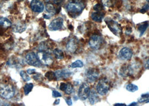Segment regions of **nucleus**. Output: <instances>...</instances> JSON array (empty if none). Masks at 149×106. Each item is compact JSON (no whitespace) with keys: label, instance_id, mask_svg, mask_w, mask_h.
Segmentation results:
<instances>
[{"label":"nucleus","instance_id":"obj_38","mask_svg":"<svg viewBox=\"0 0 149 106\" xmlns=\"http://www.w3.org/2000/svg\"><path fill=\"white\" fill-rule=\"evenodd\" d=\"M115 106H126L125 104H123V103H117L115 104Z\"/></svg>","mask_w":149,"mask_h":106},{"label":"nucleus","instance_id":"obj_7","mask_svg":"<svg viewBox=\"0 0 149 106\" xmlns=\"http://www.w3.org/2000/svg\"><path fill=\"white\" fill-rule=\"evenodd\" d=\"M103 44L102 37L97 34L93 35L90 37L89 41V45L90 47L94 50H98Z\"/></svg>","mask_w":149,"mask_h":106},{"label":"nucleus","instance_id":"obj_22","mask_svg":"<svg viewBox=\"0 0 149 106\" xmlns=\"http://www.w3.org/2000/svg\"><path fill=\"white\" fill-rule=\"evenodd\" d=\"M46 11L50 14L54 15L56 13V10L55 9L54 6L51 3H48L46 5Z\"/></svg>","mask_w":149,"mask_h":106},{"label":"nucleus","instance_id":"obj_5","mask_svg":"<svg viewBox=\"0 0 149 106\" xmlns=\"http://www.w3.org/2000/svg\"><path fill=\"white\" fill-rule=\"evenodd\" d=\"M105 22L110 30L116 36L121 35L122 33V29L121 25L112 18H106Z\"/></svg>","mask_w":149,"mask_h":106},{"label":"nucleus","instance_id":"obj_8","mask_svg":"<svg viewBox=\"0 0 149 106\" xmlns=\"http://www.w3.org/2000/svg\"><path fill=\"white\" fill-rule=\"evenodd\" d=\"M99 71L94 68H90L85 72V76L87 80L90 83L95 82L99 77Z\"/></svg>","mask_w":149,"mask_h":106},{"label":"nucleus","instance_id":"obj_3","mask_svg":"<svg viewBox=\"0 0 149 106\" xmlns=\"http://www.w3.org/2000/svg\"><path fill=\"white\" fill-rule=\"evenodd\" d=\"M15 89L10 84H2L0 86V96L6 99H9L14 97Z\"/></svg>","mask_w":149,"mask_h":106},{"label":"nucleus","instance_id":"obj_33","mask_svg":"<svg viewBox=\"0 0 149 106\" xmlns=\"http://www.w3.org/2000/svg\"><path fill=\"white\" fill-rule=\"evenodd\" d=\"M26 72L29 74H33L34 73H36V70L34 69H29L27 70Z\"/></svg>","mask_w":149,"mask_h":106},{"label":"nucleus","instance_id":"obj_23","mask_svg":"<svg viewBox=\"0 0 149 106\" xmlns=\"http://www.w3.org/2000/svg\"><path fill=\"white\" fill-rule=\"evenodd\" d=\"M33 86V83H27L25 85L24 87V91L25 95H28V94L32 91Z\"/></svg>","mask_w":149,"mask_h":106},{"label":"nucleus","instance_id":"obj_41","mask_svg":"<svg viewBox=\"0 0 149 106\" xmlns=\"http://www.w3.org/2000/svg\"><path fill=\"white\" fill-rule=\"evenodd\" d=\"M2 0H0V5H1V3H2Z\"/></svg>","mask_w":149,"mask_h":106},{"label":"nucleus","instance_id":"obj_14","mask_svg":"<svg viewBox=\"0 0 149 106\" xmlns=\"http://www.w3.org/2000/svg\"><path fill=\"white\" fill-rule=\"evenodd\" d=\"M78 48V40L76 38H72L67 43V50L70 53H75Z\"/></svg>","mask_w":149,"mask_h":106},{"label":"nucleus","instance_id":"obj_1","mask_svg":"<svg viewBox=\"0 0 149 106\" xmlns=\"http://www.w3.org/2000/svg\"><path fill=\"white\" fill-rule=\"evenodd\" d=\"M85 7L83 0H70L67 4L66 10L70 16L75 18L81 14Z\"/></svg>","mask_w":149,"mask_h":106},{"label":"nucleus","instance_id":"obj_28","mask_svg":"<svg viewBox=\"0 0 149 106\" xmlns=\"http://www.w3.org/2000/svg\"><path fill=\"white\" fill-rule=\"evenodd\" d=\"M45 76H46L49 80H52L54 79V78L56 79V75H55V73H53V72H52V71H48V72L46 74Z\"/></svg>","mask_w":149,"mask_h":106},{"label":"nucleus","instance_id":"obj_31","mask_svg":"<svg viewBox=\"0 0 149 106\" xmlns=\"http://www.w3.org/2000/svg\"><path fill=\"white\" fill-rule=\"evenodd\" d=\"M149 10V4H146L145 5H144L142 7V9L140 10V12L141 13H145L146 12L147 10Z\"/></svg>","mask_w":149,"mask_h":106},{"label":"nucleus","instance_id":"obj_39","mask_svg":"<svg viewBox=\"0 0 149 106\" xmlns=\"http://www.w3.org/2000/svg\"><path fill=\"white\" fill-rule=\"evenodd\" d=\"M136 105H137V103H135V102H133L130 105V106H136Z\"/></svg>","mask_w":149,"mask_h":106},{"label":"nucleus","instance_id":"obj_42","mask_svg":"<svg viewBox=\"0 0 149 106\" xmlns=\"http://www.w3.org/2000/svg\"><path fill=\"white\" fill-rule=\"evenodd\" d=\"M146 1H147L148 2H149V0H146Z\"/></svg>","mask_w":149,"mask_h":106},{"label":"nucleus","instance_id":"obj_27","mask_svg":"<svg viewBox=\"0 0 149 106\" xmlns=\"http://www.w3.org/2000/svg\"><path fill=\"white\" fill-rule=\"evenodd\" d=\"M64 92L67 94H71L74 92V87H73L72 85L70 83H67L66 89Z\"/></svg>","mask_w":149,"mask_h":106},{"label":"nucleus","instance_id":"obj_19","mask_svg":"<svg viewBox=\"0 0 149 106\" xmlns=\"http://www.w3.org/2000/svg\"><path fill=\"white\" fill-rule=\"evenodd\" d=\"M11 22L7 18H0V27L3 29H7L11 26Z\"/></svg>","mask_w":149,"mask_h":106},{"label":"nucleus","instance_id":"obj_18","mask_svg":"<svg viewBox=\"0 0 149 106\" xmlns=\"http://www.w3.org/2000/svg\"><path fill=\"white\" fill-rule=\"evenodd\" d=\"M13 27V30L16 33H22L25 31L26 28V25L24 23H22L21 22L15 23Z\"/></svg>","mask_w":149,"mask_h":106},{"label":"nucleus","instance_id":"obj_26","mask_svg":"<svg viewBox=\"0 0 149 106\" xmlns=\"http://www.w3.org/2000/svg\"><path fill=\"white\" fill-rule=\"evenodd\" d=\"M20 75L22 77L23 79L25 81V82H28L30 80V78L29 77V75L26 73L25 71H21L20 72Z\"/></svg>","mask_w":149,"mask_h":106},{"label":"nucleus","instance_id":"obj_13","mask_svg":"<svg viewBox=\"0 0 149 106\" xmlns=\"http://www.w3.org/2000/svg\"><path fill=\"white\" fill-rule=\"evenodd\" d=\"M30 7L34 12L40 13L44 10V5L39 0H33L30 3Z\"/></svg>","mask_w":149,"mask_h":106},{"label":"nucleus","instance_id":"obj_37","mask_svg":"<svg viewBox=\"0 0 149 106\" xmlns=\"http://www.w3.org/2000/svg\"><path fill=\"white\" fill-rule=\"evenodd\" d=\"M60 102V99H56V101L54 102V105H58L59 103Z\"/></svg>","mask_w":149,"mask_h":106},{"label":"nucleus","instance_id":"obj_11","mask_svg":"<svg viewBox=\"0 0 149 106\" xmlns=\"http://www.w3.org/2000/svg\"><path fill=\"white\" fill-rule=\"evenodd\" d=\"M64 25V20L62 18L54 19L50 24L48 29L50 31H57L62 28Z\"/></svg>","mask_w":149,"mask_h":106},{"label":"nucleus","instance_id":"obj_21","mask_svg":"<svg viewBox=\"0 0 149 106\" xmlns=\"http://www.w3.org/2000/svg\"><path fill=\"white\" fill-rule=\"evenodd\" d=\"M53 54L56 58L57 59H62L64 58V54L63 52L59 49H54L53 51Z\"/></svg>","mask_w":149,"mask_h":106},{"label":"nucleus","instance_id":"obj_17","mask_svg":"<svg viewBox=\"0 0 149 106\" xmlns=\"http://www.w3.org/2000/svg\"><path fill=\"white\" fill-rule=\"evenodd\" d=\"M104 13L102 11H96L91 14V18L95 22H100L104 18Z\"/></svg>","mask_w":149,"mask_h":106},{"label":"nucleus","instance_id":"obj_36","mask_svg":"<svg viewBox=\"0 0 149 106\" xmlns=\"http://www.w3.org/2000/svg\"><path fill=\"white\" fill-rule=\"evenodd\" d=\"M62 0H54V2L56 4H59L62 2Z\"/></svg>","mask_w":149,"mask_h":106},{"label":"nucleus","instance_id":"obj_32","mask_svg":"<svg viewBox=\"0 0 149 106\" xmlns=\"http://www.w3.org/2000/svg\"><path fill=\"white\" fill-rule=\"evenodd\" d=\"M67 86V83H61L60 87V90H62V91H65L66 90Z\"/></svg>","mask_w":149,"mask_h":106},{"label":"nucleus","instance_id":"obj_12","mask_svg":"<svg viewBox=\"0 0 149 106\" xmlns=\"http://www.w3.org/2000/svg\"><path fill=\"white\" fill-rule=\"evenodd\" d=\"M133 55L132 51L128 48H123L119 53V58L124 61H128L131 60Z\"/></svg>","mask_w":149,"mask_h":106},{"label":"nucleus","instance_id":"obj_20","mask_svg":"<svg viewBox=\"0 0 149 106\" xmlns=\"http://www.w3.org/2000/svg\"><path fill=\"white\" fill-rule=\"evenodd\" d=\"M148 26H149V23H148L146 22H144V23L139 25V26H138L137 29H138V31L140 33V36H141L145 33V32L146 31V30L148 29Z\"/></svg>","mask_w":149,"mask_h":106},{"label":"nucleus","instance_id":"obj_4","mask_svg":"<svg viewBox=\"0 0 149 106\" xmlns=\"http://www.w3.org/2000/svg\"><path fill=\"white\" fill-rule=\"evenodd\" d=\"M37 56L41 63L45 65L50 66L53 63V57L48 51L42 50L37 53Z\"/></svg>","mask_w":149,"mask_h":106},{"label":"nucleus","instance_id":"obj_24","mask_svg":"<svg viewBox=\"0 0 149 106\" xmlns=\"http://www.w3.org/2000/svg\"><path fill=\"white\" fill-rule=\"evenodd\" d=\"M126 90L130 92H134L136 91H137L138 89V87L137 86L133 84L132 83H130L127 85L126 86Z\"/></svg>","mask_w":149,"mask_h":106},{"label":"nucleus","instance_id":"obj_40","mask_svg":"<svg viewBox=\"0 0 149 106\" xmlns=\"http://www.w3.org/2000/svg\"><path fill=\"white\" fill-rule=\"evenodd\" d=\"M145 102H146V103H148V102H149V99H148L146 101H145Z\"/></svg>","mask_w":149,"mask_h":106},{"label":"nucleus","instance_id":"obj_34","mask_svg":"<svg viewBox=\"0 0 149 106\" xmlns=\"http://www.w3.org/2000/svg\"><path fill=\"white\" fill-rule=\"evenodd\" d=\"M66 103L68 106H71V105H72V99H71V98H67L66 99Z\"/></svg>","mask_w":149,"mask_h":106},{"label":"nucleus","instance_id":"obj_29","mask_svg":"<svg viewBox=\"0 0 149 106\" xmlns=\"http://www.w3.org/2000/svg\"><path fill=\"white\" fill-rule=\"evenodd\" d=\"M103 9V5H100V3H98L94 5V10L95 11H101Z\"/></svg>","mask_w":149,"mask_h":106},{"label":"nucleus","instance_id":"obj_25","mask_svg":"<svg viewBox=\"0 0 149 106\" xmlns=\"http://www.w3.org/2000/svg\"><path fill=\"white\" fill-rule=\"evenodd\" d=\"M83 66V62L80 60H77L76 61H75V62L72 63L71 65V68H82Z\"/></svg>","mask_w":149,"mask_h":106},{"label":"nucleus","instance_id":"obj_6","mask_svg":"<svg viewBox=\"0 0 149 106\" xmlns=\"http://www.w3.org/2000/svg\"><path fill=\"white\" fill-rule=\"evenodd\" d=\"M138 65L136 64H124L122 66L120 71L119 74L123 77H131L137 71L138 68H136Z\"/></svg>","mask_w":149,"mask_h":106},{"label":"nucleus","instance_id":"obj_16","mask_svg":"<svg viewBox=\"0 0 149 106\" xmlns=\"http://www.w3.org/2000/svg\"><path fill=\"white\" fill-rule=\"evenodd\" d=\"M89 102L91 105H94L99 101L100 99L98 92H97L94 89L90 90L89 96L88 97Z\"/></svg>","mask_w":149,"mask_h":106},{"label":"nucleus","instance_id":"obj_30","mask_svg":"<svg viewBox=\"0 0 149 106\" xmlns=\"http://www.w3.org/2000/svg\"><path fill=\"white\" fill-rule=\"evenodd\" d=\"M52 96L54 98H57V97H62V94L58 92L57 90H53L52 92Z\"/></svg>","mask_w":149,"mask_h":106},{"label":"nucleus","instance_id":"obj_15","mask_svg":"<svg viewBox=\"0 0 149 106\" xmlns=\"http://www.w3.org/2000/svg\"><path fill=\"white\" fill-rule=\"evenodd\" d=\"M56 79L60 80V79H64L68 78L70 77L72 73L67 69H62L56 71L54 72Z\"/></svg>","mask_w":149,"mask_h":106},{"label":"nucleus","instance_id":"obj_2","mask_svg":"<svg viewBox=\"0 0 149 106\" xmlns=\"http://www.w3.org/2000/svg\"><path fill=\"white\" fill-rule=\"evenodd\" d=\"M111 83L109 80L107 78H102L98 82L96 89L98 93L100 96L106 95L109 90Z\"/></svg>","mask_w":149,"mask_h":106},{"label":"nucleus","instance_id":"obj_35","mask_svg":"<svg viewBox=\"0 0 149 106\" xmlns=\"http://www.w3.org/2000/svg\"><path fill=\"white\" fill-rule=\"evenodd\" d=\"M145 67L146 69H149V59L147 60V62L146 63V64L145 65Z\"/></svg>","mask_w":149,"mask_h":106},{"label":"nucleus","instance_id":"obj_9","mask_svg":"<svg viewBox=\"0 0 149 106\" xmlns=\"http://www.w3.org/2000/svg\"><path fill=\"white\" fill-rule=\"evenodd\" d=\"M90 90L89 84L86 82L83 83L80 86L78 91V96L79 98L83 101L86 100L89 96Z\"/></svg>","mask_w":149,"mask_h":106},{"label":"nucleus","instance_id":"obj_10","mask_svg":"<svg viewBox=\"0 0 149 106\" xmlns=\"http://www.w3.org/2000/svg\"><path fill=\"white\" fill-rule=\"evenodd\" d=\"M26 63L32 66L39 67L41 66V62H40L37 55L33 52L29 53L26 56Z\"/></svg>","mask_w":149,"mask_h":106}]
</instances>
